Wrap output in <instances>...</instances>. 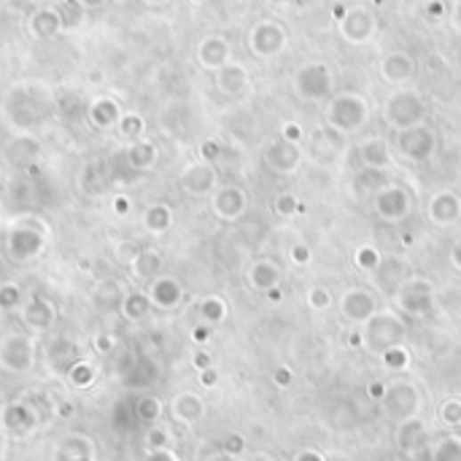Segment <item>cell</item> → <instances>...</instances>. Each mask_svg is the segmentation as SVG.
Segmentation results:
<instances>
[{
	"label": "cell",
	"mask_w": 461,
	"mask_h": 461,
	"mask_svg": "<svg viewBox=\"0 0 461 461\" xmlns=\"http://www.w3.org/2000/svg\"><path fill=\"white\" fill-rule=\"evenodd\" d=\"M0 456H4V434H0Z\"/></svg>",
	"instance_id": "cell-4"
},
{
	"label": "cell",
	"mask_w": 461,
	"mask_h": 461,
	"mask_svg": "<svg viewBox=\"0 0 461 461\" xmlns=\"http://www.w3.org/2000/svg\"><path fill=\"white\" fill-rule=\"evenodd\" d=\"M33 424H36V418H33V413L25 408V405H12L9 410H6V426H12L14 432H20V434H28L30 429H33Z\"/></svg>",
	"instance_id": "cell-2"
},
{
	"label": "cell",
	"mask_w": 461,
	"mask_h": 461,
	"mask_svg": "<svg viewBox=\"0 0 461 461\" xmlns=\"http://www.w3.org/2000/svg\"><path fill=\"white\" fill-rule=\"evenodd\" d=\"M141 416L143 418H154L157 416V402L154 400H143L141 402Z\"/></svg>",
	"instance_id": "cell-3"
},
{
	"label": "cell",
	"mask_w": 461,
	"mask_h": 461,
	"mask_svg": "<svg viewBox=\"0 0 461 461\" xmlns=\"http://www.w3.org/2000/svg\"><path fill=\"white\" fill-rule=\"evenodd\" d=\"M0 364L14 373H22L33 364V345L25 337H9L6 345L0 348Z\"/></svg>",
	"instance_id": "cell-1"
}]
</instances>
